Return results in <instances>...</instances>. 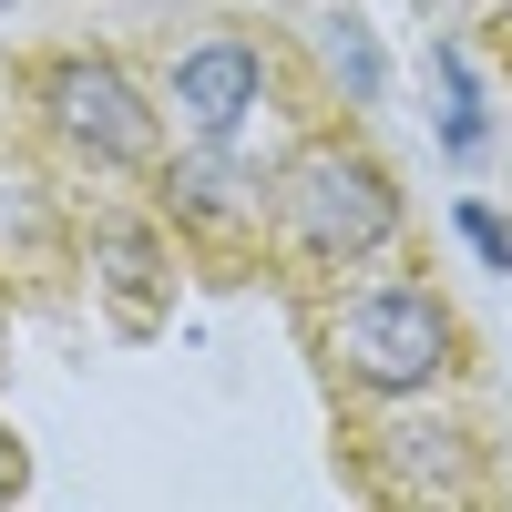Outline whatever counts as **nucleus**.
<instances>
[{"label": "nucleus", "instance_id": "nucleus-1", "mask_svg": "<svg viewBox=\"0 0 512 512\" xmlns=\"http://www.w3.org/2000/svg\"><path fill=\"white\" fill-rule=\"evenodd\" d=\"M338 359H349V379L379 390V400L431 390V379L451 369V318H441V297H420V287H359L349 308H338Z\"/></svg>", "mask_w": 512, "mask_h": 512}, {"label": "nucleus", "instance_id": "nucleus-2", "mask_svg": "<svg viewBox=\"0 0 512 512\" xmlns=\"http://www.w3.org/2000/svg\"><path fill=\"white\" fill-rule=\"evenodd\" d=\"M287 226H297V246L308 256H369V246H390L400 236V195H390V175H379L369 154H308L287 175Z\"/></svg>", "mask_w": 512, "mask_h": 512}, {"label": "nucleus", "instance_id": "nucleus-3", "mask_svg": "<svg viewBox=\"0 0 512 512\" xmlns=\"http://www.w3.org/2000/svg\"><path fill=\"white\" fill-rule=\"evenodd\" d=\"M41 113H52L82 154H103V164H144V154H154V113H144L134 82H123V62H93V52L52 62V82H41Z\"/></svg>", "mask_w": 512, "mask_h": 512}, {"label": "nucleus", "instance_id": "nucleus-4", "mask_svg": "<svg viewBox=\"0 0 512 512\" xmlns=\"http://www.w3.org/2000/svg\"><path fill=\"white\" fill-rule=\"evenodd\" d=\"M256 93H267V52H256V41H195L175 62V113H185L195 144H226L256 113Z\"/></svg>", "mask_w": 512, "mask_h": 512}, {"label": "nucleus", "instance_id": "nucleus-5", "mask_svg": "<svg viewBox=\"0 0 512 512\" xmlns=\"http://www.w3.org/2000/svg\"><path fill=\"white\" fill-rule=\"evenodd\" d=\"M431 134H441V154H461V164L492 144L482 72H472V52H451V41H431Z\"/></svg>", "mask_w": 512, "mask_h": 512}, {"label": "nucleus", "instance_id": "nucleus-6", "mask_svg": "<svg viewBox=\"0 0 512 512\" xmlns=\"http://www.w3.org/2000/svg\"><path fill=\"white\" fill-rule=\"evenodd\" d=\"M318 52H328L338 82H349V103H379V52H369V31H359L349 11H328V21H318Z\"/></svg>", "mask_w": 512, "mask_h": 512}, {"label": "nucleus", "instance_id": "nucleus-7", "mask_svg": "<svg viewBox=\"0 0 512 512\" xmlns=\"http://www.w3.org/2000/svg\"><path fill=\"white\" fill-rule=\"evenodd\" d=\"M451 226H461V246H472V256H482V267H502V277H512V226L492 216V205H482V195H461V216H451Z\"/></svg>", "mask_w": 512, "mask_h": 512}, {"label": "nucleus", "instance_id": "nucleus-8", "mask_svg": "<svg viewBox=\"0 0 512 512\" xmlns=\"http://www.w3.org/2000/svg\"><path fill=\"white\" fill-rule=\"evenodd\" d=\"M0 492H21V451L11 441H0Z\"/></svg>", "mask_w": 512, "mask_h": 512}, {"label": "nucleus", "instance_id": "nucleus-9", "mask_svg": "<svg viewBox=\"0 0 512 512\" xmlns=\"http://www.w3.org/2000/svg\"><path fill=\"white\" fill-rule=\"evenodd\" d=\"M0 11H11V0H0Z\"/></svg>", "mask_w": 512, "mask_h": 512}]
</instances>
